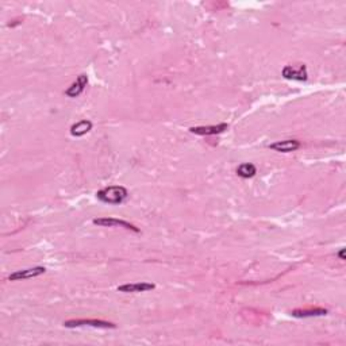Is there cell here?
<instances>
[{"instance_id": "2", "label": "cell", "mask_w": 346, "mask_h": 346, "mask_svg": "<svg viewBox=\"0 0 346 346\" xmlns=\"http://www.w3.org/2000/svg\"><path fill=\"white\" fill-rule=\"evenodd\" d=\"M65 328H82V326H90V328H115V324L111 322H106L100 319H72L64 322Z\"/></svg>"}, {"instance_id": "13", "label": "cell", "mask_w": 346, "mask_h": 346, "mask_svg": "<svg viewBox=\"0 0 346 346\" xmlns=\"http://www.w3.org/2000/svg\"><path fill=\"white\" fill-rule=\"evenodd\" d=\"M344 253H345V249H341V250H340V253H338V256H340V258L341 260H345V256H344Z\"/></svg>"}, {"instance_id": "4", "label": "cell", "mask_w": 346, "mask_h": 346, "mask_svg": "<svg viewBox=\"0 0 346 346\" xmlns=\"http://www.w3.org/2000/svg\"><path fill=\"white\" fill-rule=\"evenodd\" d=\"M94 224L98 226H103V228H112V226H120V228H128V230H132L134 232H140V228H137L134 224H128L126 220L116 218H96L94 219Z\"/></svg>"}, {"instance_id": "8", "label": "cell", "mask_w": 346, "mask_h": 346, "mask_svg": "<svg viewBox=\"0 0 346 346\" xmlns=\"http://www.w3.org/2000/svg\"><path fill=\"white\" fill-rule=\"evenodd\" d=\"M156 286L152 284V282H132V284H123V286H119L118 291L124 292V294H130V292H146L154 290Z\"/></svg>"}, {"instance_id": "10", "label": "cell", "mask_w": 346, "mask_h": 346, "mask_svg": "<svg viewBox=\"0 0 346 346\" xmlns=\"http://www.w3.org/2000/svg\"><path fill=\"white\" fill-rule=\"evenodd\" d=\"M328 314L326 308H298L291 311L292 316L295 318H311V316H324Z\"/></svg>"}, {"instance_id": "5", "label": "cell", "mask_w": 346, "mask_h": 346, "mask_svg": "<svg viewBox=\"0 0 346 346\" xmlns=\"http://www.w3.org/2000/svg\"><path fill=\"white\" fill-rule=\"evenodd\" d=\"M46 272L44 266H34L30 269H23V270H16L14 274L8 276L10 282H16V280H26V278H32L36 276H41Z\"/></svg>"}, {"instance_id": "9", "label": "cell", "mask_w": 346, "mask_h": 346, "mask_svg": "<svg viewBox=\"0 0 346 346\" xmlns=\"http://www.w3.org/2000/svg\"><path fill=\"white\" fill-rule=\"evenodd\" d=\"M86 84H88V78H86V74H80L78 78V80L73 82L72 86H69L68 90L65 91V95L69 96V98H78V96L84 91Z\"/></svg>"}, {"instance_id": "7", "label": "cell", "mask_w": 346, "mask_h": 346, "mask_svg": "<svg viewBox=\"0 0 346 346\" xmlns=\"http://www.w3.org/2000/svg\"><path fill=\"white\" fill-rule=\"evenodd\" d=\"M272 150L280 152V153H290L295 152L300 148V142L298 140H286V141H278L269 146Z\"/></svg>"}, {"instance_id": "3", "label": "cell", "mask_w": 346, "mask_h": 346, "mask_svg": "<svg viewBox=\"0 0 346 346\" xmlns=\"http://www.w3.org/2000/svg\"><path fill=\"white\" fill-rule=\"evenodd\" d=\"M282 78L288 80H298V82H306L307 80V68L306 65H287L282 69Z\"/></svg>"}, {"instance_id": "12", "label": "cell", "mask_w": 346, "mask_h": 346, "mask_svg": "<svg viewBox=\"0 0 346 346\" xmlns=\"http://www.w3.org/2000/svg\"><path fill=\"white\" fill-rule=\"evenodd\" d=\"M257 173V169L253 164H242L237 168V174L242 178H250Z\"/></svg>"}, {"instance_id": "6", "label": "cell", "mask_w": 346, "mask_h": 346, "mask_svg": "<svg viewBox=\"0 0 346 346\" xmlns=\"http://www.w3.org/2000/svg\"><path fill=\"white\" fill-rule=\"evenodd\" d=\"M228 128V123H220L216 126H200V128H191L190 132L196 136H215V134H220V132H226Z\"/></svg>"}, {"instance_id": "11", "label": "cell", "mask_w": 346, "mask_h": 346, "mask_svg": "<svg viewBox=\"0 0 346 346\" xmlns=\"http://www.w3.org/2000/svg\"><path fill=\"white\" fill-rule=\"evenodd\" d=\"M92 128V122L90 120H80V122L74 123L72 128H70V134L73 137H82L86 136V132H91Z\"/></svg>"}, {"instance_id": "1", "label": "cell", "mask_w": 346, "mask_h": 346, "mask_svg": "<svg viewBox=\"0 0 346 346\" xmlns=\"http://www.w3.org/2000/svg\"><path fill=\"white\" fill-rule=\"evenodd\" d=\"M96 198L107 204H120L128 198V190L120 186H111L98 191Z\"/></svg>"}]
</instances>
